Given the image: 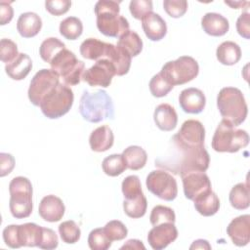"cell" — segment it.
Here are the masks:
<instances>
[{"mask_svg": "<svg viewBox=\"0 0 250 250\" xmlns=\"http://www.w3.org/2000/svg\"><path fill=\"white\" fill-rule=\"evenodd\" d=\"M172 147L166 154L155 159V166L171 171L181 177L194 171L205 172L210 163L208 151L202 146H188L171 138Z\"/></svg>", "mask_w": 250, "mask_h": 250, "instance_id": "obj_1", "label": "cell"}, {"mask_svg": "<svg viewBox=\"0 0 250 250\" xmlns=\"http://www.w3.org/2000/svg\"><path fill=\"white\" fill-rule=\"evenodd\" d=\"M119 3L113 0H100L95 5L97 27L107 37L119 38L129 30V21L119 15Z\"/></svg>", "mask_w": 250, "mask_h": 250, "instance_id": "obj_2", "label": "cell"}, {"mask_svg": "<svg viewBox=\"0 0 250 250\" xmlns=\"http://www.w3.org/2000/svg\"><path fill=\"white\" fill-rule=\"evenodd\" d=\"M79 112L84 120L99 123L114 118V104L111 97L104 90L96 92L84 90L80 99Z\"/></svg>", "mask_w": 250, "mask_h": 250, "instance_id": "obj_3", "label": "cell"}, {"mask_svg": "<svg viewBox=\"0 0 250 250\" xmlns=\"http://www.w3.org/2000/svg\"><path fill=\"white\" fill-rule=\"evenodd\" d=\"M217 107L223 119L234 126L245 121L248 107L242 92L235 87L222 88L217 96Z\"/></svg>", "mask_w": 250, "mask_h": 250, "instance_id": "obj_4", "label": "cell"}, {"mask_svg": "<svg viewBox=\"0 0 250 250\" xmlns=\"http://www.w3.org/2000/svg\"><path fill=\"white\" fill-rule=\"evenodd\" d=\"M249 144V135L245 130L238 129L230 122L223 119L215 130L212 138V148L217 152H237Z\"/></svg>", "mask_w": 250, "mask_h": 250, "instance_id": "obj_5", "label": "cell"}, {"mask_svg": "<svg viewBox=\"0 0 250 250\" xmlns=\"http://www.w3.org/2000/svg\"><path fill=\"white\" fill-rule=\"evenodd\" d=\"M9 208L12 216L16 219L29 217L33 209L31 182L22 176L15 177L9 184Z\"/></svg>", "mask_w": 250, "mask_h": 250, "instance_id": "obj_6", "label": "cell"}, {"mask_svg": "<svg viewBox=\"0 0 250 250\" xmlns=\"http://www.w3.org/2000/svg\"><path fill=\"white\" fill-rule=\"evenodd\" d=\"M51 69L56 71L62 78L67 86H74L80 83L85 71V64L79 61L75 54L64 48L50 62Z\"/></svg>", "mask_w": 250, "mask_h": 250, "instance_id": "obj_7", "label": "cell"}, {"mask_svg": "<svg viewBox=\"0 0 250 250\" xmlns=\"http://www.w3.org/2000/svg\"><path fill=\"white\" fill-rule=\"evenodd\" d=\"M74 101L72 90L65 84L59 83L41 102L42 113L50 119H57L66 114Z\"/></svg>", "mask_w": 250, "mask_h": 250, "instance_id": "obj_8", "label": "cell"}, {"mask_svg": "<svg viewBox=\"0 0 250 250\" xmlns=\"http://www.w3.org/2000/svg\"><path fill=\"white\" fill-rule=\"evenodd\" d=\"M199 72L198 62L189 56H182L167 62L161 68V75L172 85H183L193 80Z\"/></svg>", "mask_w": 250, "mask_h": 250, "instance_id": "obj_9", "label": "cell"}, {"mask_svg": "<svg viewBox=\"0 0 250 250\" xmlns=\"http://www.w3.org/2000/svg\"><path fill=\"white\" fill-rule=\"evenodd\" d=\"M147 189L165 201H173L178 195L176 179L166 170H153L146 180Z\"/></svg>", "mask_w": 250, "mask_h": 250, "instance_id": "obj_10", "label": "cell"}, {"mask_svg": "<svg viewBox=\"0 0 250 250\" xmlns=\"http://www.w3.org/2000/svg\"><path fill=\"white\" fill-rule=\"evenodd\" d=\"M60 83L59 74L53 69L43 68L40 69L32 77L27 96L31 104L35 106H39L42 100Z\"/></svg>", "mask_w": 250, "mask_h": 250, "instance_id": "obj_11", "label": "cell"}, {"mask_svg": "<svg viewBox=\"0 0 250 250\" xmlns=\"http://www.w3.org/2000/svg\"><path fill=\"white\" fill-rule=\"evenodd\" d=\"M116 75L113 64L106 59L96 61L95 64L86 69L82 75V80L90 86H101L106 88L110 85L113 76Z\"/></svg>", "mask_w": 250, "mask_h": 250, "instance_id": "obj_12", "label": "cell"}, {"mask_svg": "<svg viewBox=\"0 0 250 250\" xmlns=\"http://www.w3.org/2000/svg\"><path fill=\"white\" fill-rule=\"evenodd\" d=\"M185 196L193 201L200 194L211 190V182L205 172L194 171L181 177Z\"/></svg>", "mask_w": 250, "mask_h": 250, "instance_id": "obj_13", "label": "cell"}, {"mask_svg": "<svg viewBox=\"0 0 250 250\" xmlns=\"http://www.w3.org/2000/svg\"><path fill=\"white\" fill-rule=\"evenodd\" d=\"M177 141L188 146H202L205 140V129L202 123L195 119L185 121L179 132L173 136Z\"/></svg>", "mask_w": 250, "mask_h": 250, "instance_id": "obj_14", "label": "cell"}, {"mask_svg": "<svg viewBox=\"0 0 250 250\" xmlns=\"http://www.w3.org/2000/svg\"><path fill=\"white\" fill-rule=\"evenodd\" d=\"M178 237V229L175 223H163L148 231L147 242L154 250H162L170 243L174 242Z\"/></svg>", "mask_w": 250, "mask_h": 250, "instance_id": "obj_15", "label": "cell"}, {"mask_svg": "<svg viewBox=\"0 0 250 250\" xmlns=\"http://www.w3.org/2000/svg\"><path fill=\"white\" fill-rule=\"evenodd\" d=\"M227 233L234 245H247L250 241V215L245 214L232 219L227 227Z\"/></svg>", "mask_w": 250, "mask_h": 250, "instance_id": "obj_16", "label": "cell"}, {"mask_svg": "<svg viewBox=\"0 0 250 250\" xmlns=\"http://www.w3.org/2000/svg\"><path fill=\"white\" fill-rule=\"evenodd\" d=\"M179 104L186 113L198 114L205 107L206 98L200 89L190 87L180 93Z\"/></svg>", "mask_w": 250, "mask_h": 250, "instance_id": "obj_17", "label": "cell"}, {"mask_svg": "<svg viewBox=\"0 0 250 250\" xmlns=\"http://www.w3.org/2000/svg\"><path fill=\"white\" fill-rule=\"evenodd\" d=\"M64 211L65 207L62 200L54 194L44 196L41 199L38 207L39 216L44 221L50 223L60 221L63 217Z\"/></svg>", "mask_w": 250, "mask_h": 250, "instance_id": "obj_18", "label": "cell"}, {"mask_svg": "<svg viewBox=\"0 0 250 250\" xmlns=\"http://www.w3.org/2000/svg\"><path fill=\"white\" fill-rule=\"evenodd\" d=\"M108 60L115 68V73L118 76H122L128 73L131 66L132 57L122 48L111 43H107L104 58Z\"/></svg>", "mask_w": 250, "mask_h": 250, "instance_id": "obj_19", "label": "cell"}, {"mask_svg": "<svg viewBox=\"0 0 250 250\" xmlns=\"http://www.w3.org/2000/svg\"><path fill=\"white\" fill-rule=\"evenodd\" d=\"M142 27L146 36L151 41L161 40L167 33L165 21L156 13H149L142 20Z\"/></svg>", "mask_w": 250, "mask_h": 250, "instance_id": "obj_20", "label": "cell"}, {"mask_svg": "<svg viewBox=\"0 0 250 250\" xmlns=\"http://www.w3.org/2000/svg\"><path fill=\"white\" fill-rule=\"evenodd\" d=\"M201 26L204 32L211 36H223L229 29V21L218 13H206L201 19Z\"/></svg>", "mask_w": 250, "mask_h": 250, "instance_id": "obj_21", "label": "cell"}, {"mask_svg": "<svg viewBox=\"0 0 250 250\" xmlns=\"http://www.w3.org/2000/svg\"><path fill=\"white\" fill-rule=\"evenodd\" d=\"M155 125L161 131L170 132L174 130L178 123V115L175 108L169 104H160L155 107L153 113Z\"/></svg>", "mask_w": 250, "mask_h": 250, "instance_id": "obj_22", "label": "cell"}, {"mask_svg": "<svg viewBox=\"0 0 250 250\" xmlns=\"http://www.w3.org/2000/svg\"><path fill=\"white\" fill-rule=\"evenodd\" d=\"M114 143L112 130L107 125L96 128L89 137V145L93 151L104 152L109 149Z\"/></svg>", "mask_w": 250, "mask_h": 250, "instance_id": "obj_23", "label": "cell"}, {"mask_svg": "<svg viewBox=\"0 0 250 250\" xmlns=\"http://www.w3.org/2000/svg\"><path fill=\"white\" fill-rule=\"evenodd\" d=\"M42 27L41 18L33 12H25L21 14L17 21V29L23 38H31L36 36Z\"/></svg>", "mask_w": 250, "mask_h": 250, "instance_id": "obj_24", "label": "cell"}, {"mask_svg": "<svg viewBox=\"0 0 250 250\" xmlns=\"http://www.w3.org/2000/svg\"><path fill=\"white\" fill-rule=\"evenodd\" d=\"M43 233V227L34 223H25L18 225V240L20 247L39 246Z\"/></svg>", "mask_w": 250, "mask_h": 250, "instance_id": "obj_25", "label": "cell"}, {"mask_svg": "<svg viewBox=\"0 0 250 250\" xmlns=\"http://www.w3.org/2000/svg\"><path fill=\"white\" fill-rule=\"evenodd\" d=\"M32 68V61L28 55L20 53L19 56L10 63L5 65L7 75L13 80L24 79Z\"/></svg>", "mask_w": 250, "mask_h": 250, "instance_id": "obj_26", "label": "cell"}, {"mask_svg": "<svg viewBox=\"0 0 250 250\" xmlns=\"http://www.w3.org/2000/svg\"><path fill=\"white\" fill-rule=\"evenodd\" d=\"M193 202L196 211L205 217L215 215L220 209V199L212 189L197 196Z\"/></svg>", "mask_w": 250, "mask_h": 250, "instance_id": "obj_27", "label": "cell"}, {"mask_svg": "<svg viewBox=\"0 0 250 250\" xmlns=\"http://www.w3.org/2000/svg\"><path fill=\"white\" fill-rule=\"evenodd\" d=\"M216 57L219 62L224 65H233L241 58V49L233 41H225L221 43L216 50Z\"/></svg>", "mask_w": 250, "mask_h": 250, "instance_id": "obj_28", "label": "cell"}, {"mask_svg": "<svg viewBox=\"0 0 250 250\" xmlns=\"http://www.w3.org/2000/svg\"><path fill=\"white\" fill-rule=\"evenodd\" d=\"M107 43L97 38H87L80 45V54L84 59L98 61L104 58Z\"/></svg>", "mask_w": 250, "mask_h": 250, "instance_id": "obj_29", "label": "cell"}, {"mask_svg": "<svg viewBox=\"0 0 250 250\" xmlns=\"http://www.w3.org/2000/svg\"><path fill=\"white\" fill-rule=\"evenodd\" d=\"M122 156L127 168L134 171L144 168L147 161L146 151L139 146H130L126 147L122 152Z\"/></svg>", "mask_w": 250, "mask_h": 250, "instance_id": "obj_30", "label": "cell"}, {"mask_svg": "<svg viewBox=\"0 0 250 250\" xmlns=\"http://www.w3.org/2000/svg\"><path fill=\"white\" fill-rule=\"evenodd\" d=\"M230 205L236 210H245L250 205V190L245 183H238L232 187L229 195Z\"/></svg>", "mask_w": 250, "mask_h": 250, "instance_id": "obj_31", "label": "cell"}, {"mask_svg": "<svg viewBox=\"0 0 250 250\" xmlns=\"http://www.w3.org/2000/svg\"><path fill=\"white\" fill-rule=\"evenodd\" d=\"M117 46L125 50L131 57H136L143 50V40L136 31L129 29L119 37Z\"/></svg>", "mask_w": 250, "mask_h": 250, "instance_id": "obj_32", "label": "cell"}, {"mask_svg": "<svg viewBox=\"0 0 250 250\" xmlns=\"http://www.w3.org/2000/svg\"><path fill=\"white\" fill-rule=\"evenodd\" d=\"M146 208L147 201L144 192L132 199H124L123 201V210L132 219H139L145 216Z\"/></svg>", "mask_w": 250, "mask_h": 250, "instance_id": "obj_33", "label": "cell"}, {"mask_svg": "<svg viewBox=\"0 0 250 250\" xmlns=\"http://www.w3.org/2000/svg\"><path fill=\"white\" fill-rule=\"evenodd\" d=\"M60 33L67 40H76L83 32V23L76 17H67L60 23Z\"/></svg>", "mask_w": 250, "mask_h": 250, "instance_id": "obj_34", "label": "cell"}, {"mask_svg": "<svg viewBox=\"0 0 250 250\" xmlns=\"http://www.w3.org/2000/svg\"><path fill=\"white\" fill-rule=\"evenodd\" d=\"M64 48V43L60 39L56 37H49L41 43L39 47V55L44 62L50 63L52 60Z\"/></svg>", "mask_w": 250, "mask_h": 250, "instance_id": "obj_35", "label": "cell"}, {"mask_svg": "<svg viewBox=\"0 0 250 250\" xmlns=\"http://www.w3.org/2000/svg\"><path fill=\"white\" fill-rule=\"evenodd\" d=\"M102 168L105 175L109 177H117L127 169V166L122 154L115 153L106 156L103 160Z\"/></svg>", "mask_w": 250, "mask_h": 250, "instance_id": "obj_36", "label": "cell"}, {"mask_svg": "<svg viewBox=\"0 0 250 250\" xmlns=\"http://www.w3.org/2000/svg\"><path fill=\"white\" fill-rule=\"evenodd\" d=\"M59 233L62 240L66 244L76 243L81 235V230L77 224L72 221H64L59 226Z\"/></svg>", "mask_w": 250, "mask_h": 250, "instance_id": "obj_37", "label": "cell"}, {"mask_svg": "<svg viewBox=\"0 0 250 250\" xmlns=\"http://www.w3.org/2000/svg\"><path fill=\"white\" fill-rule=\"evenodd\" d=\"M176 215L172 208L164 205H156L152 208L149 216V222L152 226L163 223H175Z\"/></svg>", "mask_w": 250, "mask_h": 250, "instance_id": "obj_38", "label": "cell"}, {"mask_svg": "<svg viewBox=\"0 0 250 250\" xmlns=\"http://www.w3.org/2000/svg\"><path fill=\"white\" fill-rule=\"evenodd\" d=\"M112 241L108 238L104 228H98L91 230L88 236V245L92 250H106L111 246Z\"/></svg>", "mask_w": 250, "mask_h": 250, "instance_id": "obj_39", "label": "cell"}, {"mask_svg": "<svg viewBox=\"0 0 250 250\" xmlns=\"http://www.w3.org/2000/svg\"><path fill=\"white\" fill-rule=\"evenodd\" d=\"M148 86L151 95L155 98L165 97L174 87L161 75L160 72L152 76Z\"/></svg>", "mask_w": 250, "mask_h": 250, "instance_id": "obj_40", "label": "cell"}, {"mask_svg": "<svg viewBox=\"0 0 250 250\" xmlns=\"http://www.w3.org/2000/svg\"><path fill=\"white\" fill-rule=\"evenodd\" d=\"M121 189L124 195V199H132L143 193L141 181L136 175L127 176L122 182Z\"/></svg>", "mask_w": 250, "mask_h": 250, "instance_id": "obj_41", "label": "cell"}, {"mask_svg": "<svg viewBox=\"0 0 250 250\" xmlns=\"http://www.w3.org/2000/svg\"><path fill=\"white\" fill-rule=\"evenodd\" d=\"M104 230L111 241H118L124 239L128 234V229L126 226L118 220H112L105 224Z\"/></svg>", "mask_w": 250, "mask_h": 250, "instance_id": "obj_42", "label": "cell"}, {"mask_svg": "<svg viewBox=\"0 0 250 250\" xmlns=\"http://www.w3.org/2000/svg\"><path fill=\"white\" fill-rule=\"evenodd\" d=\"M18 46L17 44L8 38H3L0 41V59L3 62L10 63L12 62L18 56Z\"/></svg>", "mask_w": 250, "mask_h": 250, "instance_id": "obj_43", "label": "cell"}, {"mask_svg": "<svg viewBox=\"0 0 250 250\" xmlns=\"http://www.w3.org/2000/svg\"><path fill=\"white\" fill-rule=\"evenodd\" d=\"M152 2L150 0H132L129 4L131 15L136 19L142 21L147 14L152 12Z\"/></svg>", "mask_w": 250, "mask_h": 250, "instance_id": "obj_44", "label": "cell"}, {"mask_svg": "<svg viewBox=\"0 0 250 250\" xmlns=\"http://www.w3.org/2000/svg\"><path fill=\"white\" fill-rule=\"evenodd\" d=\"M163 8L171 18L178 19L188 11V2L186 0H164Z\"/></svg>", "mask_w": 250, "mask_h": 250, "instance_id": "obj_45", "label": "cell"}, {"mask_svg": "<svg viewBox=\"0 0 250 250\" xmlns=\"http://www.w3.org/2000/svg\"><path fill=\"white\" fill-rule=\"evenodd\" d=\"M71 6V2L68 0H52L46 1L45 7L46 10L53 16H62L65 14Z\"/></svg>", "mask_w": 250, "mask_h": 250, "instance_id": "obj_46", "label": "cell"}, {"mask_svg": "<svg viewBox=\"0 0 250 250\" xmlns=\"http://www.w3.org/2000/svg\"><path fill=\"white\" fill-rule=\"evenodd\" d=\"M59 245V239L56 234V232L49 229V228H43V233H42V239L39 244V248L41 249H55Z\"/></svg>", "mask_w": 250, "mask_h": 250, "instance_id": "obj_47", "label": "cell"}, {"mask_svg": "<svg viewBox=\"0 0 250 250\" xmlns=\"http://www.w3.org/2000/svg\"><path fill=\"white\" fill-rule=\"evenodd\" d=\"M3 240L10 248H20L18 240V225H9L3 229Z\"/></svg>", "mask_w": 250, "mask_h": 250, "instance_id": "obj_48", "label": "cell"}, {"mask_svg": "<svg viewBox=\"0 0 250 250\" xmlns=\"http://www.w3.org/2000/svg\"><path fill=\"white\" fill-rule=\"evenodd\" d=\"M236 30L240 36L245 39L250 38V14L242 12L236 21Z\"/></svg>", "mask_w": 250, "mask_h": 250, "instance_id": "obj_49", "label": "cell"}, {"mask_svg": "<svg viewBox=\"0 0 250 250\" xmlns=\"http://www.w3.org/2000/svg\"><path fill=\"white\" fill-rule=\"evenodd\" d=\"M15 158L12 154L7 152L0 153V177L9 175L15 167Z\"/></svg>", "mask_w": 250, "mask_h": 250, "instance_id": "obj_50", "label": "cell"}, {"mask_svg": "<svg viewBox=\"0 0 250 250\" xmlns=\"http://www.w3.org/2000/svg\"><path fill=\"white\" fill-rule=\"evenodd\" d=\"M14 16V10L11 6V2H0V24L5 25L9 23Z\"/></svg>", "mask_w": 250, "mask_h": 250, "instance_id": "obj_51", "label": "cell"}, {"mask_svg": "<svg viewBox=\"0 0 250 250\" xmlns=\"http://www.w3.org/2000/svg\"><path fill=\"white\" fill-rule=\"evenodd\" d=\"M120 249H139V250H145L146 247L145 245L142 243L141 240L139 239H129L126 241V243H124Z\"/></svg>", "mask_w": 250, "mask_h": 250, "instance_id": "obj_52", "label": "cell"}, {"mask_svg": "<svg viewBox=\"0 0 250 250\" xmlns=\"http://www.w3.org/2000/svg\"><path fill=\"white\" fill-rule=\"evenodd\" d=\"M189 249H211V245L205 239H197L192 242Z\"/></svg>", "mask_w": 250, "mask_h": 250, "instance_id": "obj_53", "label": "cell"}, {"mask_svg": "<svg viewBox=\"0 0 250 250\" xmlns=\"http://www.w3.org/2000/svg\"><path fill=\"white\" fill-rule=\"evenodd\" d=\"M225 4L230 6L232 9H239V8H242L243 5H248L249 2H241V1H237V2H229V1H225Z\"/></svg>", "mask_w": 250, "mask_h": 250, "instance_id": "obj_54", "label": "cell"}]
</instances>
